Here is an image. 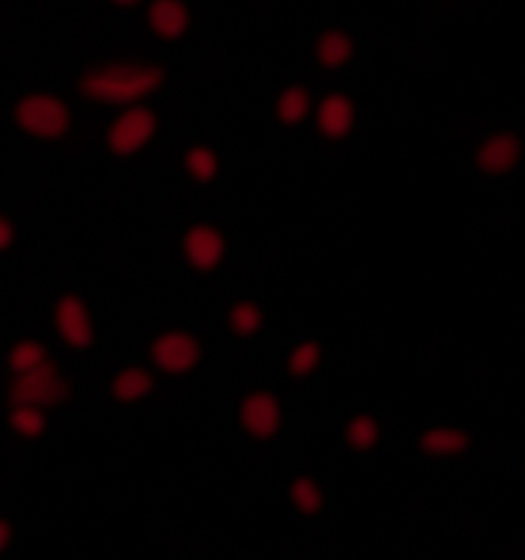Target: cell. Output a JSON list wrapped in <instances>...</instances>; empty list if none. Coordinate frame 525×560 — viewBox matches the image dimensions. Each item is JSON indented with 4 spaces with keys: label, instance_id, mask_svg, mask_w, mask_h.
I'll return each mask as SVG.
<instances>
[{
    "label": "cell",
    "instance_id": "19",
    "mask_svg": "<svg viewBox=\"0 0 525 560\" xmlns=\"http://www.w3.org/2000/svg\"><path fill=\"white\" fill-rule=\"evenodd\" d=\"M290 502L302 516L317 517L326 510V493L313 476L301 475L289 486Z\"/></svg>",
    "mask_w": 525,
    "mask_h": 560
},
{
    "label": "cell",
    "instance_id": "11",
    "mask_svg": "<svg viewBox=\"0 0 525 560\" xmlns=\"http://www.w3.org/2000/svg\"><path fill=\"white\" fill-rule=\"evenodd\" d=\"M192 16L185 0H149L145 25L150 36L162 44H175L190 33Z\"/></svg>",
    "mask_w": 525,
    "mask_h": 560
},
{
    "label": "cell",
    "instance_id": "14",
    "mask_svg": "<svg viewBox=\"0 0 525 560\" xmlns=\"http://www.w3.org/2000/svg\"><path fill=\"white\" fill-rule=\"evenodd\" d=\"M474 439L466 430L436 425L427 429L417 441V450L429 459H452L468 453Z\"/></svg>",
    "mask_w": 525,
    "mask_h": 560
},
{
    "label": "cell",
    "instance_id": "7",
    "mask_svg": "<svg viewBox=\"0 0 525 560\" xmlns=\"http://www.w3.org/2000/svg\"><path fill=\"white\" fill-rule=\"evenodd\" d=\"M237 420L245 436L256 442H270L284 429V407L270 389H250L237 405Z\"/></svg>",
    "mask_w": 525,
    "mask_h": 560
},
{
    "label": "cell",
    "instance_id": "18",
    "mask_svg": "<svg viewBox=\"0 0 525 560\" xmlns=\"http://www.w3.org/2000/svg\"><path fill=\"white\" fill-rule=\"evenodd\" d=\"M383 438L380 420L369 412L351 416L343 427V444L357 453H370L377 448Z\"/></svg>",
    "mask_w": 525,
    "mask_h": 560
},
{
    "label": "cell",
    "instance_id": "13",
    "mask_svg": "<svg viewBox=\"0 0 525 560\" xmlns=\"http://www.w3.org/2000/svg\"><path fill=\"white\" fill-rule=\"evenodd\" d=\"M357 40L347 30L328 26L317 34L313 44V59L324 71H336L349 66L357 56Z\"/></svg>",
    "mask_w": 525,
    "mask_h": 560
},
{
    "label": "cell",
    "instance_id": "5",
    "mask_svg": "<svg viewBox=\"0 0 525 560\" xmlns=\"http://www.w3.org/2000/svg\"><path fill=\"white\" fill-rule=\"evenodd\" d=\"M51 327L56 338L73 353H85L96 346L97 332L92 310L74 291L60 294L52 304Z\"/></svg>",
    "mask_w": 525,
    "mask_h": 560
},
{
    "label": "cell",
    "instance_id": "6",
    "mask_svg": "<svg viewBox=\"0 0 525 560\" xmlns=\"http://www.w3.org/2000/svg\"><path fill=\"white\" fill-rule=\"evenodd\" d=\"M147 354L158 373L167 377H184L199 369L202 346L192 332L170 328L154 336Z\"/></svg>",
    "mask_w": 525,
    "mask_h": 560
},
{
    "label": "cell",
    "instance_id": "4",
    "mask_svg": "<svg viewBox=\"0 0 525 560\" xmlns=\"http://www.w3.org/2000/svg\"><path fill=\"white\" fill-rule=\"evenodd\" d=\"M161 119L156 109L145 104L124 107L105 130V149L109 156L127 161L143 153L156 139Z\"/></svg>",
    "mask_w": 525,
    "mask_h": 560
},
{
    "label": "cell",
    "instance_id": "2",
    "mask_svg": "<svg viewBox=\"0 0 525 560\" xmlns=\"http://www.w3.org/2000/svg\"><path fill=\"white\" fill-rule=\"evenodd\" d=\"M75 385L55 354L24 374L7 377L2 405L5 410L16 407H37L55 411L73 400Z\"/></svg>",
    "mask_w": 525,
    "mask_h": 560
},
{
    "label": "cell",
    "instance_id": "24",
    "mask_svg": "<svg viewBox=\"0 0 525 560\" xmlns=\"http://www.w3.org/2000/svg\"><path fill=\"white\" fill-rule=\"evenodd\" d=\"M14 539L13 522L9 517L0 516V558L10 551Z\"/></svg>",
    "mask_w": 525,
    "mask_h": 560
},
{
    "label": "cell",
    "instance_id": "22",
    "mask_svg": "<svg viewBox=\"0 0 525 560\" xmlns=\"http://www.w3.org/2000/svg\"><path fill=\"white\" fill-rule=\"evenodd\" d=\"M323 343L316 339L302 340L287 359V371L294 380H308L323 365Z\"/></svg>",
    "mask_w": 525,
    "mask_h": 560
},
{
    "label": "cell",
    "instance_id": "20",
    "mask_svg": "<svg viewBox=\"0 0 525 560\" xmlns=\"http://www.w3.org/2000/svg\"><path fill=\"white\" fill-rule=\"evenodd\" d=\"M50 355L51 351L43 340L21 339L9 348L3 365L9 376H16L43 365Z\"/></svg>",
    "mask_w": 525,
    "mask_h": 560
},
{
    "label": "cell",
    "instance_id": "10",
    "mask_svg": "<svg viewBox=\"0 0 525 560\" xmlns=\"http://www.w3.org/2000/svg\"><path fill=\"white\" fill-rule=\"evenodd\" d=\"M358 122L354 101L343 91H330L317 102L315 130L326 142L338 143L349 138Z\"/></svg>",
    "mask_w": 525,
    "mask_h": 560
},
{
    "label": "cell",
    "instance_id": "3",
    "mask_svg": "<svg viewBox=\"0 0 525 560\" xmlns=\"http://www.w3.org/2000/svg\"><path fill=\"white\" fill-rule=\"evenodd\" d=\"M10 122L25 138L44 143H59L74 132L70 105L48 91H28L10 107Z\"/></svg>",
    "mask_w": 525,
    "mask_h": 560
},
{
    "label": "cell",
    "instance_id": "16",
    "mask_svg": "<svg viewBox=\"0 0 525 560\" xmlns=\"http://www.w3.org/2000/svg\"><path fill=\"white\" fill-rule=\"evenodd\" d=\"M313 97L308 86L293 83L285 86L275 101V117L284 128L300 127L312 113Z\"/></svg>",
    "mask_w": 525,
    "mask_h": 560
},
{
    "label": "cell",
    "instance_id": "8",
    "mask_svg": "<svg viewBox=\"0 0 525 560\" xmlns=\"http://www.w3.org/2000/svg\"><path fill=\"white\" fill-rule=\"evenodd\" d=\"M523 138L515 130L490 132L475 150L474 165L482 176L505 177L523 161Z\"/></svg>",
    "mask_w": 525,
    "mask_h": 560
},
{
    "label": "cell",
    "instance_id": "15",
    "mask_svg": "<svg viewBox=\"0 0 525 560\" xmlns=\"http://www.w3.org/2000/svg\"><path fill=\"white\" fill-rule=\"evenodd\" d=\"M7 429L24 445H36L50 430V411L37 407H16L5 410Z\"/></svg>",
    "mask_w": 525,
    "mask_h": 560
},
{
    "label": "cell",
    "instance_id": "12",
    "mask_svg": "<svg viewBox=\"0 0 525 560\" xmlns=\"http://www.w3.org/2000/svg\"><path fill=\"white\" fill-rule=\"evenodd\" d=\"M156 389V376L143 365H127L117 370L107 384L109 399L119 407L145 402Z\"/></svg>",
    "mask_w": 525,
    "mask_h": 560
},
{
    "label": "cell",
    "instance_id": "1",
    "mask_svg": "<svg viewBox=\"0 0 525 560\" xmlns=\"http://www.w3.org/2000/svg\"><path fill=\"white\" fill-rule=\"evenodd\" d=\"M164 63L135 56H113L82 68L73 82L74 96L93 107L143 104L164 89Z\"/></svg>",
    "mask_w": 525,
    "mask_h": 560
},
{
    "label": "cell",
    "instance_id": "25",
    "mask_svg": "<svg viewBox=\"0 0 525 560\" xmlns=\"http://www.w3.org/2000/svg\"><path fill=\"white\" fill-rule=\"evenodd\" d=\"M145 2L147 0H108V3L113 7V9L120 11H130L138 9V7H141L142 3Z\"/></svg>",
    "mask_w": 525,
    "mask_h": 560
},
{
    "label": "cell",
    "instance_id": "17",
    "mask_svg": "<svg viewBox=\"0 0 525 560\" xmlns=\"http://www.w3.org/2000/svg\"><path fill=\"white\" fill-rule=\"evenodd\" d=\"M185 176L196 185H211L221 174V159L217 151L203 143H192L180 158Z\"/></svg>",
    "mask_w": 525,
    "mask_h": 560
},
{
    "label": "cell",
    "instance_id": "23",
    "mask_svg": "<svg viewBox=\"0 0 525 560\" xmlns=\"http://www.w3.org/2000/svg\"><path fill=\"white\" fill-rule=\"evenodd\" d=\"M18 230L13 221L3 213H0V253H5L16 244Z\"/></svg>",
    "mask_w": 525,
    "mask_h": 560
},
{
    "label": "cell",
    "instance_id": "21",
    "mask_svg": "<svg viewBox=\"0 0 525 560\" xmlns=\"http://www.w3.org/2000/svg\"><path fill=\"white\" fill-rule=\"evenodd\" d=\"M264 322L266 316L262 308L258 302L248 299L234 302L225 316L226 330L237 339H250L258 335L262 330Z\"/></svg>",
    "mask_w": 525,
    "mask_h": 560
},
{
    "label": "cell",
    "instance_id": "9",
    "mask_svg": "<svg viewBox=\"0 0 525 560\" xmlns=\"http://www.w3.org/2000/svg\"><path fill=\"white\" fill-rule=\"evenodd\" d=\"M185 264L199 275H211L224 264L226 237L218 226L209 222L192 223L183 236Z\"/></svg>",
    "mask_w": 525,
    "mask_h": 560
}]
</instances>
